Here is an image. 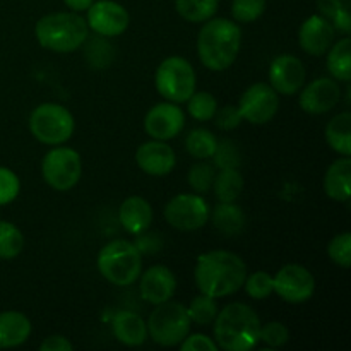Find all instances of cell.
<instances>
[{
  "label": "cell",
  "instance_id": "6da1fadb",
  "mask_svg": "<svg viewBox=\"0 0 351 351\" xmlns=\"http://www.w3.org/2000/svg\"><path fill=\"white\" fill-rule=\"evenodd\" d=\"M247 278V264L230 250H209L197 257L194 269L195 287L213 298H225L237 293Z\"/></svg>",
  "mask_w": 351,
  "mask_h": 351
},
{
  "label": "cell",
  "instance_id": "7a4b0ae2",
  "mask_svg": "<svg viewBox=\"0 0 351 351\" xmlns=\"http://www.w3.org/2000/svg\"><path fill=\"white\" fill-rule=\"evenodd\" d=\"M242 47L239 23L225 17H211L202 23L197 34V57L206 69L223 72L235 64Z\"/></svg>",
  "mask_w": 351,
  "mask_h": 351
},
{
  "label": "cell",
  "instance_id": "3957f363",
  "mask_svg": "<svg viewBox=\"0 0 351 351\" xmlns=\"http://www.w3.org/2000/svg\"><path fill=\"white\" fill-rule=\"evenodd\" d=\"M261 335V319L252 307L233 302L215 319V341L225 351H249L256 348Z\"/></svg>",
  "mask_w": 351,
  "mask_h": 351
},
{
  "label": "cell",
  "instance_id": "277c9868",
  "mask_svg": "<svg viewBox=\"0 0 351 351\" xmlns=\"http://www.w3.org/2000/svg\"><path fill=\"white\" fill-rule=\"evenodd\" d=\"M38 43L55 53H72L84 45L89 36L88 23L79 12H51L41 17L34 26Z\"/></svg>",
  "mask_w": 351,
  "mask_h": 351
},
{
  "label": "cell",
  "instance_id": "5b68a950",
  "mask_svg": "<svg viewBox=\"0 0 351 351\" xmlns=\"http://www.w3.org/2000/svg\"><path fill=\"white\" fill-rule=\"evenodd\" d=\"M98 271L115 287H129L139 280L143 273V254L136 243L129 240H112L98 254Z\"/></svg>",
  "mask_w": 351,
  "mask_h": 351
},
{
  "label": "cell",
  "instance_id": "8992f818",
  "mask_svg": "<svg viewBox=\"0 0 351 351\" xmlns=\"http://www.w3.org/2000/svg\"><path fill=\"white\" fill-rule=\"evenodd\" d=\"M147 336L156 345L171 348L178 346L191 332V317L187 314V307L178 302H165L156 305L147 319Z\"/></svg>",
  "mask_w": 351,
  "mask_h": 351
},
{
  "label": "cell",
  "instance_id": "52a82bcc",
  "mask_svg": "<svg viewBox=\"0 0 351 351\" xmlns=\"http://www.w3.org/2000/svg\"><path fill=\"white\" fill-rule=\"evenodd\" d=\"M75 122L72 113L58 103H41L31 112L29 130L36 141L47 146H60L72 137Z\"/></svg>",
  "mask_w": 351,
  "mask_h": 351
},
{
  "label": "cell",
  "instance_id": "ba28073f",
  "mask_svg": "<svg viewBox=\"0 0 351 351\" xmlns=\"http://www.w3.org/2000/svg\"><path fill=\"white\" fill-rule=\"evenodd\" d=\"M154 86L167 101L185 103L197 86L194 67L184 57L173 55V57L165 58L156 69Z\"/></svg>",
  "mask_w": 351,
  "mask_h": 351
},
{
  "label": "cell",
  "instance_id": "9c48e42d",
  "mask_svg": "<svg viewBox=\"0 0 351 351\" xmlns=\"http://www.w3.org/2000/svg\"><path fill=\"white\" fill-rule=\"evenodd\" d=\"M41 175L53 191H72L79 184L82 175L81 154L72 147H53L45 154L41 161Z\"/></svg>",
  "mask_w": 351,
  "mask_h": 351
},
{
  "label": "cell",
  "instance_id": "30bf717a",
  "mask_svg": "<svg viewBox=\"0 0 351 351\" xmlns=\"http://www.w3.org/2000/svg\"><path fill=\"white\" fill-rule=\"evenodd\" d=\"M208 202L201 194H178L165 206V219L178 232H197L209 221Z\"/></svg>",
  "mask_w": 351,
  "mask_h": 351
},
{
  "label": "cell",
  "instance_id": "8fae6325",
  "mask_svg": "<svg viewBox=\"0 0 351 351\" xmlns=\"http://www.w3.org/2000/svg\"><path fill=\"white\" fill-rule=\"evenodd\" d=\"M237 108L245 122L264 125L276 117L280 110V95L271 88L269 82H256L243 91Z\"/></svg>",
  "mask_w": 351,
  "mask_h": 351
},
{
  "label": "cell",
  "instance_id": "7c38bea8",
  "mask_svg": "<svg viewBox=\"0 0 351 351\" xmlns=\"http://www.w3.org/2000/svg\"><path fill=\"white\" fill-rule=\"evenodd\" d=\"M273 290L287 304H304L314 297L315 278L302 264H285L273 276Z\"/></svg>",
  "mask_w": 351,
  "mask_h": 351
},
{
  "label": "cell",
  "instance_id": "4fadbf2b",
  "mask_svg": "<svg viewBox=\"0 0 351 351\" xmlns=\"http://www.w3.org/2000/svg\"><path fill=\"white\" fill-rule=\"evenodd\" d=\"M86 23L95 34L113 38L125 33L130 16L125 7L115 0H95L86 10Z\"/></svg>",
  "mask_w": 351,
  "mask_h": 351
},
{
  "label": "cell",
  "instance_id": "5bb4252c",
  "mask_svg": "<svg viewBox=\"0 0 351 351\" xmlns=\"http://www.w3.org/2000/svg\"><path fill=\"white\" fill-rule=\"evenodd\" d=\"M184 127L185 113L178 103H158L144 117V130L151 139L170 141L177 137Z\"/></svg>",
  "mask_w": 351,
  "mask_h": 351
},
{
  "label": "cell",
  "instance_id": "9a60e30c",
  "mask_svg": "<svg viewBox=\"0 0 351 351\" xmlns=\"http://www.w3.org/2000/svg\"><path fill=\"white\" fill-rule=\"evenodd\" d=\"M269 84L278 95L293 96L304 88L305 72L304 64L295 55H280L269 65Z\"/></svg>",
  "mask_w": 351,
  "mask_h": 351
},
{
  "label": "cell",
  "instance_id": "2e32d148",
  "mask_svg": "<svg viewBox=\"0 0 351 351\" xmlns=\"http://www.w3.org/2000/svg\"><path fill=\"white\" fill-rule=\"evenodd\" d=\"M341 101V88L332 77H319L300 89V108L308 115H324Z\"/></svg>",
  "mask_w": 351,
  "mask_h": 351
},
{
  "label": "cell",
  "instance_id": "e0dca14e",
  "mask_svg": "<svg viewBox=\"0 0 351 351\" xmlns=\"http://www.w3.org/2000/svg\"><path fill=\"white\" fill-rule=\"evenodd\" d=\"M335 36V26L321 14H314L302 23L300 31H298V43L305 53L312 57H322L332 47Z\"/></svg>",
  "mask_w": 351,
  "mask_h": 351
},
{
  "label": "cell",
  "instance_id": "ac0fdd59",
  "mask_svg": "<svg viewBox=\"0 0 351 351\" xmlns=\"http://www.w3.org/2000/svg\"><path fill=\"white\" fill-rule=\"evenodd\" d=\"M139 291L141 297L151 305H160L171 300L177 290V278L170 267L156 264L141 273Z\"/></svg>",
  "mask_w": 351,
  "mask_h": 351
},
{
  "label": "cell",
  "instance_id": "d6986e66",
  "mask_svg": "<svg viewBox=\"0 0 351 351\" xmlns=\"http://www.w3.org/2000/svg\"><path fill=\"white\" fill-rule=\"evenodd\" d=\"M136 163L151 177H167L177 165V154L167 141H147L136 151Z\"/></svg>",
  "mask_w": 351,
  "mask_h": 351
},
{
  "label": "cell",
  "instance_id": "ffe728a7",
  "mask_svg": "<svg viewBox=\"0 0 351 351\" xmlns=\"http://www.w3.org/2000/svg\"><path fill=\"white\" fill-rule=\"evenodd\" d=\"M119 219L127 233L141 235V233L147 232L153 223V208L141 195H130L120 204Z\"/></svg>",
  "mask_w": 351,
  "mask_h": 351
},
{
  "label": "cell",
  "instance_id": "44dd1931",
  "mask_svg": "<svg viewBox=\"0 0 351 351\" xmlns=\"http://www.w3.org/2000/svg\"><path fill=\"white\" fill-rule=\"evenodd\" d=\"M113 336L125 346H141L146 343L147 324L139 314L130 311H120L112 319Z\"/></svg>",
  "mask_w": 351,
  "mask_h": 351
},
{
  "label": "cell",
  "instance_id": "7402d4cb",
  "mask_svg": "<svg viewBox=\"0 0 351 351\" xmlns=\"http://www.w3.org/2000/svg\"><path fill=\"white\" fill-rule=\"evenodd\" d=\"M324 191L329 199L346 202L351 192V158L341 156L332 161L324 175Z\"/></svg>",
  "mask_w": 351,
  "mask_h": 351
},
{
  "label": "cell",
  "instance_id": "603a6c76",
  "mask_svg": "<svg viewBox=\"0 0 351 351\" xmlns=\"http://www.w3.org/2000/svg\"><path fill=\"white\" fill-rule=\"evenodd\" d=\"M29 335L31 322L23 312L5 311L0 314V350L21 346Z\"/></svg>",
  "mask_w": 351,
  "mask_h": 351
},
{
  "label": "cell",
  "instance_id": "cb8c5ba5",
  "mask_svg": "<svg viewBox=\"0 0 351 351\" xmlns=\"http://www.w3.org/2000/svg\"><path fill=\"white\" fill-rule=\"evenodd\" d=\"M209 218L213 219L215 228L225 237L240 235L247 225L245 213L235 202H219Z\"/></svg>",
  "mask_w": 351,
  "mask_h": 351
},
{
  "label": "cell",
  "instance_id": "d4e9b609",
  "mask_svg": "<svg viewBox=\"0 0 351 351\" xmlns=\"http://www.w3.org/2000/svg\"><path fill=\"white\" fill-rule=\"evenodd\" d=\"M326 141L339 156H351V113L343 112L332 117L326 125Z\"/></svg>",
  "mask_w": 351,
  "mask_h": 351
},
{
  "label": "cell",
  "instance_id": "484cf974",
  "mask_svg": "<svg viewBox=\"0 0 351 351\" xmlns=\"http://www.w3.org/2000/svg\"><path fill=\"white\" fill-rule=\"evenodd\" d=\"M328 71L338 82H350L351 79V38L345 34L332 43L328 50Z\"/></svg>",
  "mask_w": 351,
  "mask_h": 351
},
{
  "label": "cell",
  "instance_id": "4316f807",
  "mask_svg": "<svg viewBox=\"0 0 351 351\" xmlns=\"http://www.w3.org/2000/svg\"><path fill=\"white\" fill-rule=\"evenodd\" d=\"M215 195L219 202H235L243 192V177L239 168H226L215 175Z\"/></svg>",
  "mask_w": 351,
  "mask_h": 351
},
{
  "label": "cell",
  "instance_id": "83f0119b",
  "mask_svg": "<svg viewBox=\"0 0 351 351\" xmlns=\"http://www.w3.org/2000/svg\"><path fill=\"white\" fill-rule=\"evenodd\" d=\"M219 0H175L178 16L187 23L201 24L216 16Z\"/></svg>",
  "mask_w": 351,
  "mask_h": 351
},
{
  "label": "cell",
  "instance_id": "f1b7e54d",
  "mask_svg": "<svg viewBox=\"0 0 351 351\" xmlns=\"http://www.w3.org/2000/svg\"><path fill=\"white\" fill-rule=\"evenodd\" d=\"M317 9L319 14L322 17H326L335 26L336 31H339L343 34H350V0H317Z\"/></svg>",
  "mask_w": 351,
  "mask_h": 351
},
{
  "label": "cell",
  "instance_id": "f546056e",
  "mask_svg": "<svg viewBox=\"0 0 351 351\" xmlns=\"http://www.w3.org/2000/svg\"><path fill=\"white\" fill-rule=\"evenodd\" d=\"M84 45V57L93 69H106L112 65L113 58H115V50L108 38L99 36V34L93 38L88 36Z\"/></svg>",
  "mask_w": 351,
  "mask_h": 351
},
{
  "label": "cell",
  "instance_id": "4dcf8cb0",
  "mask_svg": "<svg viewBox=\"0 0 351 351\" xmlns=\"http://www.w3.org/2000/svg\"><path fill=\"white\" fill-rule=\"evenodd\" d=\"M216 146H218V139L208 129H194L192 132H189L187 139H185V149L191 156L197 158V160L213 158Z\"/></svg>",
  "mask_w": 351,
  "mask_h": 351
},
{
  "label": "cell",
  "instance_id": "1f68e13d",
  "mask_svg": "<svg viewBox=\"0 0 351 351\" xmlns=\"http://www.w3.org/2000/svg\"><path fill=\"white\" fill-rule=\"evenodd\" d=\"M24 249V235L14 223L0 221V259H16Z\"/></svg>",
  "mask_w": 351,
  "mask_h": 351
},
{
  "label": "cell",
  "instance_id": "d6a6232c",
  "mask_svg": "<svg viewBox=\"0 0 351 351\" xmlns=\"http://www.w3.org/2000/svg\"><path fill=\"white\" fill-rule=\"evenodd\" d=\"M185 103L189 115L197 122H209L218 110V99L208 91H194Z\"/></svg>",
  "mask_w": 351,
  "mask_h": 351
},
{
  "label": "cell",
  "instance_id": "836d02e7",
  "mask_svg": "<svg viewBox=\"0 0 351 351\" xmlns=\"http://www.w3.org/2000/svg\"><path fill=\"white\" fill-rule=\"evenodd\" d=\"M187 314L189 317H191V322H194V324H213L216 315H218V304H216V298L208 297V295L204 293L197 295V297L192 298L191 305L187 307Z\"/></svg>",
  "mask_w": 351,
  "mask_h": 351
},
{
  "label": "cell",
  "instance_id": "e575fe53",
  "mask_svg": "<svg viewBox=\"0 0 351 351\" xmlns=\"http://www.w3.org/2000/svg\"><path fill=\"white\" fill-rule=\"evenodd\" d=\"M215 175V167L201 160L199 163L192 165L187 175V182L195 194H206V192L211 191Z\"/></svg>",
  "mask_w": 351,
  "mask_h": 351
},
{
  "label": "cell",
  "instance_id": "d590c367",
  "mask_svg": "<svg viewBox=\"0 0 351 351\" xmlns=\"http://www.w3.org/2000/svg\"><path fill=\"white\" fill-rule=\"evenodd\" d=\"M267 0H233L232 16L235 23L249 24L266 12Z\"/></svg>",
  "mask_w": 351,
  "mask_h": 351
},
{
  "label": "cell",
  "instance_id": "8d00e7d4",
  "mask_svg": "<svg viewBox=\"0 0 351 351\" xmlns=\"http://www.w3.org/2000/svg\"><path fill=\"white\" fill-rule=\"evenodd\" d=\"M243 288H245L247 295L254 300H266L271 293H274L273 276L266 271H256L245 278Z\"/></svg>",
  "mask_w": 351,
  "mask_h": 351
},
{
  "label": "cell",
  "instance_id": "74e56055",
  "mask_svg": "<svg viewBox=\"0 0 351 351\" xmlns=\"http://www.w3.org/2000/svg\"><path fill=\"white\" fill-rule=\"evenodd\" d=\"M328 256L336 266L348 269L351 264V233L343 232L332 237L328 245Z\"/></svg>",
  "mask_w": 351,
  "mask_h": 351
},
{
  "label": "cell",
  "instance_id": "f35d334b",
  "mask_svg": "<svg viewBox=\"0 0 351 351\" xmlns=\"http://www.w3.org/2000/svg\"><path fill=\"white\" fill-rule=\"evenodd\" d=\"M259 341H263L264 345L273 350L281 348V346H285L290 341V331H288V328L283 322L271 321L264 326L261 324Z\"/></svg>",
  "mask_w": 351,
  "mask_h": 351
},
{
  "label": "cell",
  "instance_id": "ab89813d",
  "mask_svg": "<svg viewBox=\"0 0 351 351\" xmlns=\"http://www.w3.org/2000/svg\"><path fill=\"white\" fill-rule=\"evenodd\" d=\"M215 165L219 170H226V168H239L242 163V156H240V149L237 147V144L233 141H218V146H216L215 154Z\"/></svg>",
  "mask_w": 351,
  "mask_h": 351
},
{
  "label": "cell",
  "instance_id": "60d3db41",
  "mask_svg": "<svg viewBox=\"0 0 351 351\" xmlns=\"http://www.w3.org/2000/svg\"><path fill=\"white\" fill-rule=\"evenodd\" d=\"M21 182L12 170L0 167V206H7L19 195Z\"/></svg>",
  "mask_w": 351,
  "mask_h": 351
},
{
  "label": "cell",
  "instance_id": "b9f144b4",
  "mask_svg": "<svg viewBox=\"0 0 351 351\" xmlns=\"http://www.w3.org/2000/svg\"><path fill=\"white\" fill-rule=\"evenodd\" d=\"M215 122H216V127L221 130H233L237 129V127L242 123V115H240L239 108L237 106H223L221 110H216L215 113Z\"/></svg>",
  "mask_w": 351,
  "mask_h": 351
},
{
  "label": "cell",
  "instance_id": "7bdbcfd3",
  "mask_svg": "<svg viewBox=\"0 0 351 351\" xmlns=\"http://www.w3.org/2000/svg\"><path fill=\"white\" fill-rule=\"evenodd\" d=\"M182 351H216L218 350V345L213 338L206 335H192L187 336L184 341L180 343Z\"/></svg>",
  "mask_w": 351,
  "mask_h": 351
},
{
  "label": "cell",
  "instance_id": "ee69618b",
  "mask_svg": "<svg viewBox=\"0 0 351 351\" xmlns=\"http://www.w3.org/2000/svg\"><path fill=\"white\" fill-rule=\"evenodd\" d=\"M72 343L69 341L65 336L60 335H53L45 338V341L40 345L41 351H72Z\"/></svg>",
  "mask_w": 351,
  "mask_h": 351
},
{
  "label": "cell",
  "instance_id": "f6af8a7d",
  "mask_svg": "<svg viewBox=\"0 0 351 351\" xmlns=\"http://www.w3.org/2000/svg\"><path fill=\"white\" fill-rule=\"evenodd\" d=\"M93 2L95 0H64V3L72 12H86L91 7Z\"/></svg>",
  "mask_w": 351,
  "mask_h": 351
}]
</instances>
